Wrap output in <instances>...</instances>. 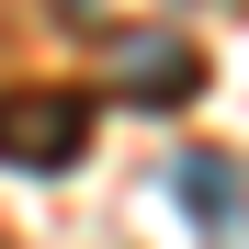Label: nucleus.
Returning <instances> with one entry per match:
<instances>
[{"label": "nucleus", "instance_id": "obj_1", "mask_svg": "<svg viewBox=\"0 0 249 249\" xmlns=\"http://www.w3.org/2000/svg\"><path fill=\"white\" fill-rule=\"evenodd\" d=\"M91 124H102V102L79 91V79H12V91H0V170H23V181L79 170Z\"/></svg>", "mask_w": 249, "mask_h": 249}, {"label": "nucleus", "instance_id": "obj_2", "mask_svg": "<svg viewBox=\"0 0 249 249\" xmlns=\"http://www.w3.org/2000/svg\"><path fill=\"white\" fill-rule=\"evenodd\" d=\"M113 68H124V102H147V113H181V102L204 91V57L181 46V34H124Z\"/></svg>", "mask_w": 249, "mask_h": 249}, {"label": "nucleus", "instance_id": "obj_3", "mask_svg": "<svg viewBox=\"0 0 249 249\" xmlns=\"http://www.w3.org/2000/svg\"><path fill=\"white\" fill-rule=\"evenodd\" d=\"M170 193L193 204L204 227H238V215H249V193H238V170H227V159H204V147H193V159H170Z\"/></svg>", "mask_w": 249, "mask_h": 249}]
</instances>
